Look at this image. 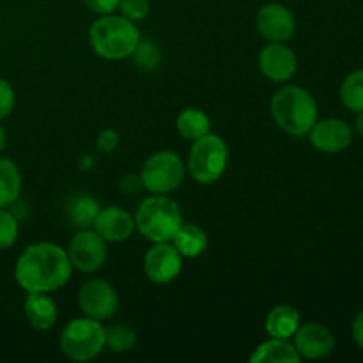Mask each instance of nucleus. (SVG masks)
<instances>
[{
    "mask_svg": "<svg viewBox=\"0 0 363 363\" xmlns=\"http://www.w3.org/2000/svg\"><path fill=\"white\" fill-rule=\"evenodd\" d=\"M60 350L74 362H91L105 350V326L91 318L73 319L60 333Z\"/></svg>",
    "mask_w": 363,
    "mask_h": 363,
    "instance_id": "nucleus-6",
    "label": "nucleus"
},
{
    "mask_svg": "<svg viewBox=\"0 0 363 363\" xmlns=\"http://www.w3.org/2000/svg\"><path fill=\"white\" fill-rule=\"evenodd\" d=\"M272 116L277 126L291 137H307L318 121V101L298 85H286L272 98Z\"/></svg>",
    "mask_w": 363,
    "mask_h": 363,
    "instance_id": "nucleus-2",
    "label": "nucleus"
},
{
    "mask_svg": "<svg viewBox=\"0 0 363 363\" xmlns=\"http://www.w3.org/2000/svg\"><path fill=\"white\" fill-rule=\"evenodd\" d=\"M117 11L121 13V16L128 18L130 21H140L147 18L151 4L149 0H119Z\"/></svg>",
    "mask_w": 363,
    "mask_h": 363,
    "instance_id": "nucleus-27",
    "label": "nucleus"
},
{
    "mask_svg": "<svg viewBox=\"0 0 363 363\" xmlns=\"http://www.w3.org/2000/svg\"><path fill=\"white\" fill-rule=\"evenodd\" d=\"M311 144L318 151L326 155H337V152L346 151L353 142V130L350 124L337 117L315 121L312 130L308 131Z\"/></svg>",
    "mask_w": 363,
    "mask_h": 363,
    "instance_id": "nucleus-12",
    "label": "nucleus"
},
{
    "mask_svg": "<svg viewBox=\"0 0 363 363\" xmlns=\"http://www.w3.org/2000/svg\"><path fill=\"white\" fill-rule=\"evenodd\" d=\"M170 243L177 248V252H179L183 257L194 259L208 250L209 240L206 230L201 229L199 225H194V223H183Z\"/></svg>",
    "mask_w": 363,
    "mask_h": 363,
    "instance_id": "nucleus-19",
    "label": "nucleus"
},
{
    "mask_svg": "<svg viewBox=\"0 0 363 363\" xmlns=\"http://www.w3.org/2000/svg\"><path fill=\"white\" fill-rule=\"evenodd\" d=\"M259 69L272 82H287L298 69L296 53L286 43H269L259 53Z\"/></svg>",
    "mask_w": 363,
    "mask_h": 363,
    "instance_id": "nucleus-14",
    "label": "nucleus"
},
{
    "mask_svg": "<svg viewBox=\"0 0 363 363\" xmlns=\"http://www.w3.org/2000/svg\"><path fill=\"white\" fill-rule=\"evenodd\" d=\"M300 312L293 305H277L266 315L264 328L273 339L291 340L301 325Z\"/></svg>",
    "mask_w": 363,
    "mask_h": 363,
    "instance_id": "nucleus-17",
    "label": "nucleus"
},
{
    "mask_svg": "<svg viewBox=\"0 0 363 363\" xmlns=\"http://www.w3.org/2000/svg\"><path fill=\"white\" fill-rule=\"evenodd\" d=\"M67 255L73 269L94 273L106 261V241L94 229H82L71 240Z\"/></svg>",
    "mask_w": 363,
    "mask_h": 363,
    "instance_id": "nucleus-9",
    "label": "nucleus"
},
{
    "mask_svg": "<svg viewBox=\"0 0 363 363\" xmlns=\"http://www.w3.org/2000/svg\"><path fill=\"white\" fill-rule=\"evenodd\" d=\"M92 229L106 241V243H121V241L130 240L135 233V216L124 211L119 206H110V208L99 209V215L96 218Z\"/></svg>",
    "mask_w": 363,
    "mask_h": 363,
    "instance_id": "nucleus-15",
    "label": "nucleus"
},
{
    "mask_svg": "<svg viewBox=\"0 0 363 363\" xmlns=\"http://www.w3.org/2000/svg\"><path fill=\"white\" fill-rule=\"evenodd\" d=\"M21 191V174L16 163L9 158H0V208L14 204Z\"/></svg>",
    "mask_w": 363,
    "mask_h": 363,
    "instance_id": "nucleus-21",
    "label": "nucleus"
},
{
    "mask_svg": "<svg viewBox=\"0 0 363 363\" xmlns=\"http://www.w3.org/2000/svg\"><path fill=\"white\" fill-rule=\"evenodd\" d=\"M119 145V135H117L116 130H103L98 137V147L99 151L103 152H112L116 151V147Z\"/></svg>",
    "mask_w": 363,
    "mask_h": 363,
    "instance_id": "nucleus-30",
    "label": "nucleus"
},
{
    "mask_svg": "<svg viewBox=\"0 0 363 363\" xmlns=\"http://www.w3.org/2000/svg\"><path fill=\"white\" fill-rule=\"evenodd\" d=\"M252 363H300L301 357L291 340L273 339L262 342L250 357Z\"/></svg>",
    "mask_w": 363,
    "mask_h": 363,
    "instance_id": "nucleus-18",
    "label": "nucleus"
},
{
    "mask_svg": "<svg viewBox=\"0 0 363 363\" xmlns=\"http://www.w3.org/2000/svg\"><path fill=\"white\" fill-rule=\"evenodd\" d=\"M85 6L92 11V13L105 16V14H113L119 7V0H84Z\"/></svg>",
    "mask_w": 363,
    "mask_h": 363,
    "instance_id": "nucleus-29",
    "label": "nucleus"
},
{
    "mask_svg": "<svg viewBox=\"0 0 363 363\" xmlns=\"http://www.w3.org/2000/svg\"><path fill=\"white\" fill-rule=\"evenodd\" d=\"M255 25L259 34L269 43H287L296 32V18L293 11L280 2L264 4L259 9Z\"/></svg>",
    "mask_w": 363,
    "mask_h": 363,
    "instance_id": "nucleus-10",
    "label": "nucleus"
},
{
    "mask_svg": "<svg viewBox=\"0 0 363 363\" xmlns=\"http://www.w3.org/2000/svg\"><path fill=\"white\" fill-rule=\"evenodd\" d=\"M131 57H133L135 64H137L138 67L147 71L156 69L160 60H162V53H160V48L156 46V43L144 41V39L138 41L137 48H135V52L131 53Z\"/></svg>",
    "mask_w": 363,
    "mask_h": 363,
    "instance_id": "nucleus-25",
    "label": "nucleus"
},
{
    "mask_svg": "<svg viewBox=\"0 0 363 363\" xmlns=\"http://www.w3.org/2000/svg\"><path fill=\"white\" fill-rule=\"evenodd\" d=\"M186 165L172 151H158L149 156L140 170L142 186L155 195H167L177 190L184 179Z\"/></svg>",
    "mask_w": 363,
    "mask_h": 363,
    "instance_id": "nucleus-7",
    "label": "nucleus"
},
{
    "mask_svg": "<svg viewBox=\"0 0 363 363\" xmlns=\"http://www.w3.org/2000/svg\"><path fill=\"white\" fill-rule=\"evenodd\" d=\"M23 312L28 325L39 332L53 328L59 319L55 301L48 293H28L23 303Z\"/></svg>",
    "mask_w": 363,
    "mask_h": 363,
    "instance_id": "nucleus-16",
    "label": "nucleus"
},
{
    "mask_svg": "<svg viewBox=\"0 0 363 363\" xmlns=\"http://www.w3.org/2000/svg\"><path fill=\"white\" fill-rule=\"evenodd\" d=\"M18 218L7 209L0 208V250H7L13 247L18 240Z\"/></svg>",
    "mask_w": 363,
    "mask_h": 363,
    "instance_id": "nucleus-26",
    "label": "nucleus"
},
{
    "mask_svg": "<svg viewBox=\"0 0 363 363\" xmlns=\"http://www.w3.org/2000/svg\"><path fill=\"white\" fill-rule=\"evenodd\" d=\"M293 339L298 354L307 360H321L330 357L335 350V335L319 323L300 325Z\"/></svg>",
    "mask_w": 363,
    "mask_h": 363,
    "instance_id": "nucleus-13",
    "label": "nucleus"
},
{
    "mask_svg": "<svg viewBox=\"0 0 363 363\" xmlns=\"http://www.w3.org/2000/svg\"><path fill=\"white\" fill-rule=\"evenodd\" d=\"M119 188L124 191V194H137L142 186V179H140V174H126L124 177H121L119 181Z\"/></svg>",
    "mask_w": 363,
    "mask_h": 363,
    "instance_id": "nucleus-31",
    "label": "nucleus"
},
{
    "mask_svg": "<svg viewBox=\"0 0 363 363\" xmlns=\"http://www.w3.org/2000/svg\"><path fill=\"white\" fill-rule=\"evenodd\" d=\"M183 225V213L176 201L167 195H155L142 201L135 215V227L145 240L152 243L172 241Z\"/></svg>",
    "mask_w": 363,
    "mask_h": 363,
    "instance_id": "nucleus-4",
    "label": "nucleus"
},
{
    "mask_svg": "<svg viewBox=\"0 0 363 363\" xmlns=\"http://www.w3.org/2000/svg\"><path fill=\"white\" fill-rule=\"evenodd\" d=\"M351 333H353V340L357 342V346L363 350V311L358 312V315L354 318L353 326H351Z\"/></svg>",
    "mask_w": 363,
    "mask_h": 363,
    "instance_id": "nucleus-32",
    "label": "nucleus"
},
{
    "mask_svg": "<svg viewBox=\"0 0 363 363\" xmlns=\"http://www.w3.org/2000/svg\"><path fill=\"white\" fill-rule=\"evenodd\" d=\"M176 128L181 137L194 142L204 135L211 133V119H209L208 113L199 108H184L177 116Z\"/></svg>",
    "mask_w": 363,
    "mask_h": 363,
    "instance_id": "nucleus-20",
    "label": "nucleus"
},
{
    "mask_svg": "<svg viewBox=\"0 0 363 363\" xmlns=\"http://www.w3.org/2000/svg\"><path fill=\"white\" fill-rule=\"evenodd\" d=\"M78 308L84 312L85 318L96 321H106L116 315L119 307V296L116 287L103 279L87 280L78 291Z\"/></svg>",
    "mask_w": 363,
    "mask_h": 363,
    "instance_id": "nucleus-8",
    "label": "nucleus"
},
{
    "mask_svg": "<svg viewBox=\"0 0 363 363\" xmlns=\"http://www.w3.org/2000/svg\"><path fill=\"white\" fill-rule=\"evenodd\" d=\"M73 264L67 250L55 243H35L18 257L14 279L27 293H52L69 282Z\"/></svg>",
    "mask_w": 363,
    "mask_h": 363,
    "instance_id": "nucleus-1",
    "label": "nucleus"
},
{
    "mask_svg": "<svg viewBox=\"0 0 363 363\" xmlns=\"http://www.w3.org/2000/svg\"><path fill=\"white\" fill-rule=\"evenodd\" d=\"M137 344V335L133 330L126 325H112L105 328V347L112 350L113 353H128Z\"/></svg>",
    "mask_w": 363,
    "mask_h": 363,
    "instance_id": "nucleus-24",
    "label": "nucleus"
},
{
    "mask_svg": "<svg viewBox=\"0 0 363 363\" xmlns=\"http://www.w3.org/2000/svg\"><path fill=\"white\" fill-rule=\"evenodd\" d=\"M144 269L147 279L158 286H167L179 277L183 269V255L170 241L155 243L144 257Z\"/></svg>",
    "mask_w": 363,
    "mask_h": 363,
    "instance_id": "nucleus-11",
    "label": "nucleus"
},
{
    "mask_svg": "<svg viewBox=\"0 0 363 363\" xmlns=\"http://www.w3.org/2000/svg\"><path fill=\"white\" fill-rule=\"evenodd\" d=\"M140 41L135 21L117 14H105L89 28V43L96 55L106 60H123L131 57Z\"/></svg>",
    "mask_w": 363,
    "mask_h": 363,
    "instance_id": "nucleus-3",
    "label": "nucleus"
},
{
    "mask_svg": "<svg viewBox=\"0 0 363 363\" xmlns=\"http://www.w3.org/2000/svg\"><path fill=\"white\" fill-rule=\"evenodd\" d=\"M99 204L96 199L89 197V195H80L74 197L69 202L67 208V216L71 220V225L77 227L78 230L82 229H92L94 227L96 218L99 215Z\"/></svg>",
    "mask_w": 363,
    "mask_h": 363,
    "instance_id": "nucleus-22",
    "label": "nucleus"
},
{
    "mask_svg": "<svg viewBox=\"0 0 363 363\" xmlns=\"http://www.w3.org/2000/svg\"><path fill=\"white\" fill-rule=\"evenodd\" d=\"M354 130L358 131V135L363 138V112L357 116V121H354Z\"/></svg>",
    "mask_w": 363,
    "mask_h": 363,
    "instance_id": "nucleus-33",
    "label": "nucleus"
},
{
    "mask_svg": "<svg viewBox=\"0 0 363 363\" xmlns=\"http://www.w3.org/2000/svg\"><path fill=\"white\" fill-rule=\"evenodd\" d=\"M340 101L351 112H363V69L353 71L344 78L340 85Z\"/></svg>",
    "mask_w": 363,
    "mask_h": 363,
    "instance_id": "nucleus-23",
    "label": "nucleus"
},
{
    "mask_svg": "<svg viewBox=\"0 0 363 363\" xmlns=\"http://www.w3.org/2000/svg\"><path fill=\"white\" fill-rule=\"evenodd\" d=\"M14 101H16L14 89L11 87L9 82L0 78V121L6 119V117L13 112Z\"/></svg>",
    "mask_w": 363,
    "mask_h": 363,
    "instance_id": "nucleus-28",
    "label": "nucleus"
},
{
    "mask_svg": "<svg viewBox=\"0 0 363 363\" xmlns=\"http://www.w3.org/2000/svg\"><path fill=\"white\" fill-rule=\"evenodd\" d=\"M4 147H6V131L0 126V152L4 151Z\"/></svg>",
    "mask_w": 363,
    "mask_h": 363,
    "instance_id": "nucleus-34",
    "label": "nucleus"
},
{
    "mask_svg": "<svg viewBox=\"0 0 363 363\" xmlns=\"http://www.w3.org/2000/svg\"><path fill=\"white\" fill-rule=\"evenodd\" d=\"M229 163V147L218 135L208 133L194 140L188 156V172L197 183L213 184L223 176Z\"/></svg>",
    "mask_w": 363,
    "mask_h": 363,
    "instance_id": "nucleus-5",
    "label": "nucleus"
}]
</instances>
